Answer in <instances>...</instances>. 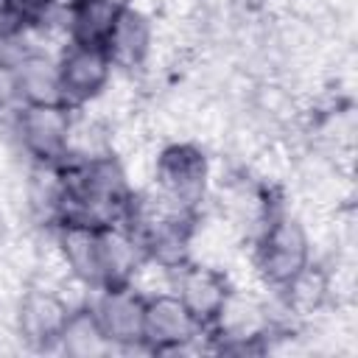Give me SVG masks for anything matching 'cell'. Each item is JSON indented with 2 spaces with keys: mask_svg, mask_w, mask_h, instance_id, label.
<instances>
[{
  "mask_svg": "<svg viewBox=\"0 0 358 358\" xmlns=\"http://www.w3.org/2000/svg\"><path fill=\"white\" fill-rule=\"evenodd\" d=\"M308 235L291 215H271L257 241V268L271 282L285 288L308 268Z\"/></svg>",
  "mask_w": 358,
  "mask_h": 358,
  "instance_id": "1",
  "label": "cell"
},
{
  "mask_svg": "<svg viewBox=\"0 0 358 358\" xmlns=\"http://www.w3.org/2000/svg\"><path fill=\"white\" fill-rule=\"evenodd\" d=\"M199 324L182 305L176 294H159L145 299V322H143V344L148 350L165 352L179 350L196 336Z\"/></svg>",
  "mask_w": 358,
  "mask_h": 358,
  "instance_id": "7",
  "label": "cell"
},
{
  "mask_svg": "<svg viewBox=\"0 0 358 358\" xmlns=\"http://www.w3.org/2000/svg\"><path fill=\"white\" fill-rule=\"evenodd\" d=\"M241 3H246V6H257L260 0H241Z\"/></svg>",
  "mask_w": 358,
  "mask_h": 358,
  "instance_id": "15",
  "label": "cell"
},
{
  "mask_svg": "<svg viewBox=\"0 0 358 358\" xmlns=\"http://www.w3.org/2000/svg\"><path fill=\"white\" fill-rule=\"evenodd\" d=\"M14 92L22 103H64L59 84V64L48 56L28 53L11 64Z\"/></svg>",
  "mask_w": 358,
  "mask_h": 358,
  "instance_id": "12",
  "label": "cell"
},
{
  "mask_svg": "<svg viewBox=\"0 0 358 358\" xmlns=\"http://www.w3.org/2000/svg\"><path fill=\"white\" fill-rule=\"evenodd\" d=\"M56 238L70 271L81 282L92 288H103L106 277H103V257H101V227L87 221H59Z\"/></svg>",
  "mask_w": 358,
  "mask_h": 358,
  "instance_id": "8",
  "label": "cell"
},
{
  "mask_svg": "<svg viewBox=\"0 0 358 358\" xmlns=\"http://www.w3.org/2000/svg\"><path fill=\"white\" fill-rule=\"evenodd\" d=\"M95 313V322L109 344H143V322H145V299L129 288V282L120 285H103L98 299L90 305Z\"/></svg>",
  "mask_w": 358,
  "mask_h": 358,
  "instance_id": "4",
  "label": "cell"
},
{
  "mask_svg": "<svg viewBox=\"0 0 358 358\" xmlns=\"http://www.w3.org/2000/svg\"><path fill=\"white\" fill-rule=\"evenodd\" d=\"M59 344H62L64 352H70V355H98V352H106V350L112 347V344L106 341V336L101 333L92 308L70 310Z\"/></svg>",
  "mask_w": 358,
  "mask_h": 358,
  "instance_id": "13",
  "label": "cell"
},
{
  "mask_svg": "<svg viewBox=\"0 0 358 358\" xmlns=\"http://www.w3.org/2000/svg\"><path fill=\"white\" fill-rule=\"evenodd\" d=\"M157 182L173 210L190 213L207 185V159L196 145H168L157 159Z\"/></svg>",
  "mask_w": 358,
  "mask_h": 358,
  "instance_id": "3",
  "label": "cell"
},
{
  "mask_svg": "<svg viewBox=\"0 0 358 358\" xmlns=\"http://www.w3.org/2000/svg\"><path fill=\"white\" fill-rule=\"evenodd\" d=\"M179 285H176V296L182 299V305L187 308V313L196 319L199 327H210L215 324L229 302V285L224 280V274H218L215 268H204V266H179Z\"/></svg>",
  "mask_w": 358,
  "mask_h": 358,
  "instance_id": "6",
  "label": "cell"
},
{
  "mask_svg": "<svg viewBox=\"0 0 358 358\" xmlns=\"http://www.w3.org/2000/svg\"><path fill=\"white\" fill-rule=\"evenodd\" d=\"M48 0H0V42L20 36L31 22L39 20Z\"/></svg>",
  "mask_w": 358,
  "mask_h": 358,
  "instance_id": "14",
  "label": "cell"
},
{
  "mask_svg": "<svg viewBox=\"0 0 358 358\" xmlns=\"http://www.w3.org/2000/svg\"><path fill=\"white\" fill-rule=\"evenodd\" d=\"M148 48H151V25L148 20L131 8L129 3L120 8V17L103 45V53L109 56L112 67H137L143 64V59L148 56Z\"/></svg>",
  "mask_w": 358,
  "mask_h": 358,
  "instance_id": "10",
  "label": "cell"
},
{
  "mask_svg": "<svg viewBox=\"0 0 358 358\" xmlns=\"http://www.w3.org/2000/svg\"><path fill=\"white\" fill-rule=\"evenodd\" d=\"M59 64V84H62V98L67 106H78L90 98H95L112 73V62L103 53V48H90V45H70L64 56L56 62Z\"/></svg>",
  "mask_w": 358,
  "mask_h": 358,
  "instance_id": "5",
  "label": "cell"
},
{
  "mask_svg": "<svg viewBox=\"0 0 358 358\" xmlns=\"http://www.w3.org/2000/svg\"><path fill=\"white\" fill-rule=\"evenodd\" d=\"M70 308L48 291H31L20 305V330L34 347L59 344Z\"/></svg>",
  "mask_w": 358,
  "mask_h": 358,
  "instance_id": "9",
  "label": "cell"
},
{
  "mask_svg": "<svg viewBox=\"0 0 358 358\" xmlns=\"http://www.w3.org/2000/svg\"><path fill=\"white\" fill-rule=\"evenodd\" d=\"M73 106L67 103H22L17 131L22 145L45 165L67 159L73 134Z\"/></svg>",
  "mask_w": 358,
  "mask_h": 358,
  "instance_id": "2",
  "label": "cell"
},
{
  "mask_svg": "<svg viewBox=\"0 0 358 358\" xmlns=\"http://www.w3.org/2000/svg\"><path fill=\"white\" fill-rule=\"evenodd\" d=\"M123 0H70L67 3V28L76 45L103 48L117 17Z\"/></svg>",
  "mask_w": 358,
  "mask_h": 358,
  "instance_id": "11",
  "label": "cell"
}]
</instances>
